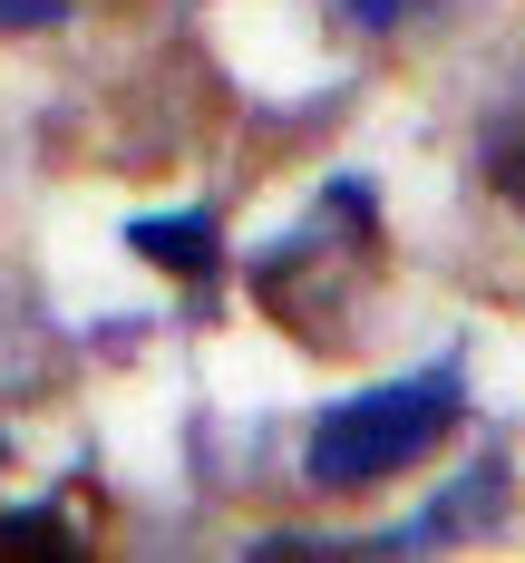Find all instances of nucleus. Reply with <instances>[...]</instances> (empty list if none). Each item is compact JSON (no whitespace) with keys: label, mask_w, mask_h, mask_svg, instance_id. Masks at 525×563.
Wrapping results in <instances>:
<instances>
[{"label":"nucleus","mask_w":525,"mask_h":563,"mask_svg":"<svg viewBox=\"0 0 525 563\" xmlns=\"http://www.w3.org/2000/svg\"><path fill=\"white\" fill-rule=\"evenodd\" d=\"M458 428V369H418V379H380V389L341 398L321 428H311V486H380L400 476L408 456H428L438 438Z\"/></svg>","instance_id":"nucleus-1"},{"label":"nucleus","mask_w":525,"mask_h":563,"mask_svg":"<svg viewBox=\"0 0 525 563\" xmlns=\"http://www.w3.org/2000/svg\"><path fill=\"white\" fill-rule=\"evenodd\" d=\"M0 554H78V534H68V515L20 506V515H0Z\"/></svg>","instance_id":"nucleus-4"},{"label":"nucleus","mask_w":525,"mask_h":563,"mask_svg":"<svg viewBox=\"0 0 525 563\" xmlns=\"http://www.w3.org/2000/svg\"><path fill=\"white\" fill-rule=\"evenodd\" d=\"M127 243H136L156 273H175V282H205V273H215V224H205V214H146Z\"/></svg>","instance_id":"nucleus-2"},{"label":"nucleus","mask_w":525,"mask_h":563,"mask_svg":"<svg viewBox=\"0 0 525 563\" xmlns=\"http://www.w3.org/2000/svg\"><path fill=\"white\" fill-rule=\"evenodd\" d=\"M486 175H496V195L525 214V126H506V136L486 146Z\"/></svg>","instance_id":"nucleus-5"},{"label":"nucleus","mask_w":525,"mask_h":563,"mask_svg":"<svg viewBox=\"0 0 525 563\" xmlns=\"http://www.w3.org/2000/svg\"><path fill=\"white\" fill-rule=\"evenodd\" d=\"M496 496H506V476H496V466H477L467 486H448V496L418 515V525H400L390 544H448V525H477V515H496Z\"/></svg>","instance_id":"nucleus-3"},{"label":"nucleus","mask_w":525,"mask_h":563,"mask_svg":"<svg viewBox=\"0 0 525 563\" xmlns=\"http://www.w3.org/2000/svg\"><path fill=\"white\" fill-rule=\"evenodd\" d=\"M68 0H0V30H50Z\"/></svg>","instance_id":"nucleus-6"},{"label":"nucleus","mask_w":525,"mask_h":563,"mask_svg":"<svg viewBox=\"0 0 525 563\" xmlns=\"http://www.w3.org/2000/svg\"><path fill=\"white\" fill-rule=\"evenodd\" d=\"M350 20H360V30H390V20H408V10H418V0H341Z\"/></svg>","instance_id":"nucleus-7"}]
</instances>
